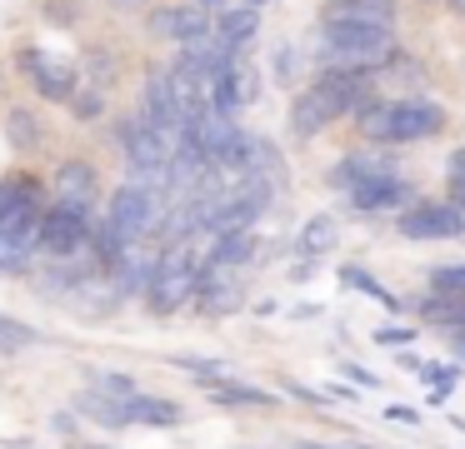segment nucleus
Instances as JSON below:
<instances>
[{
    "label": "nucleus",
    "mask_w": 465,
    "mask_h": 449,
    "mask_svg": "<svg viewBox=\"0 0 465 449\" xmlns=\"http://www.w3.org/2000/svg\"><path fill=\"white\" fill-rule=\"evenodd\" d=\"M371 100H381V95H375V75H371V70H321V75H315L311 85L291 100V130L301 140H311V135H321L331 120L361 115Z\"/></svg>",
    "instance_id": "nucleus-1"
},
{
    "label": "nucleus",
    "mask_w": 465,
    "mask_h": 449,
    "mask_svg": "<svg viewBox=\"0 0 465 449\" xmlns=\"http://www.w3.org/2000/svg\"><path fill=\"white\" fill-rule=\"evenodd\" d=\"M395 30L385 25H345V20H321L315 30V70H385L395 55Z\"/></svg>",
    "instance_id": "nucleus-2"
},
{
    "label": "nucleus",
    "mask_w": 465,
    "mask_h": 449,
    "mask_svg": "<svg viewBox=\"0 0 465 449\" xmlns=\"http://www.w3.org/2000/svg\"><path fill=\"white\" fill-rule=\"evenodd\" d=\"M361 135L371 145H415V140H430L445 130V105L425 95H405V100H371V105L355 115Z\"/></svg>",
    "instance_id": "nucleus-3"
},
{
    "label": "nucleus",
    "mask_w": 465,
    "mask_h": 449,
    "mask_svg": "<svg viewBox=\"0 0 465 449\" xmlns=\"http://www.w3.org/2000/svg\"><path fill=\"white\" fill-rule=\"evenodd\" d=\"M201 255H191V245H171L155 255L151 285H145V305L151 315H175L181 305L195 299V285H201Z\"/></svg>",
    "instance_id": "nucleus-4"
},
{
    "label": "nucleus",
    "mask_w": 465,
    "mask_h": 449,
    "mask_svg": "<svg viewBox=\"0 0 465 449\" xmlns=\"http://www.w3.org/2000/svg\"><path fill=\"white\" fill-rule=\"evenodd\" d=\"M161 215H165V195H161V190H145V185H131V180H125V185L111 195V210H105L101 220H105V229L131 249V245H141V239L155 235Z\"/></svg>",
    "instance_id": "nucleus-5"
},
{
    "label": "nucleus",
    "mask_w": 465,
    "mask_h": 449,
    "mask_svg": "<svg viewBox=\"0 0 465 449\" xmlns=\"http://www.w3.org/2000/svg\"><path fill=\"white\" fill-rule=\"evenodd\" d=\"M91 229H95L91 210L45 205V215H41V259H51V265H75L81 255H91Z\"/></svg>",
    "instance_id": "nucleus-6"
},
{
    "label": "nucleus",
    "mask_w": 465,
    "mask_h": 449,
    "mask_svg": "<svg viewBox=\"0 0 465 449\" xmlns=\"http://www.w3.org/2000/svg\"><path fill=\"white\" fill-rule=\"evenodd\" d=\"M395 229L405 239H460L465 235V205H455V200H411L395 215Z\"/></svg>",
    "instance_id": "nucleus-7"
},
{
    "label": "nucleus",
    "mask_w": 465,
    "mask_h": 449,
    "mask_svg": "<svg viewBox=\"0 0 465 449\" xmlns=\"http://www.w3.org/2000/svg\"><path fill=\"white\" fill-rule=\"evenodd\" d=\"M201 315H235V309L245 305V279H241V269H231V265H211L205 259L201 265V285H195V299H191Z\"/></svg>",
    "instance_id": "nucleus-8"
},
{
    "label": "nucleus",
    "mask_w": 465,
    "mask_h": 449,
    "mask_svg": "<svg viewBox=\"0 0 465 449\" xmlns=\"http://www.w3.org/2000/svg\"><path fill=\"white\" fill-rule=\"evenodd\" d=\"M345 200H351V210H361V215H401V210L411 205V180H405L401 170H381V175L361 180Z\"/></svg>",
    "instance_id": "nucleus-9"
},
{
    "label": "nucleus",
    "mask_w": 465,
    "mask_h": 449,
    "mask_svg": "<svg viewBox=\"0 0 465 449\" xmlns=\"http://www.w3.org/2000/svg\"><path fill=\"white\" fill-rule=\"evenodd\" d=\"M41 215L21 220V225H0V275H25L41 259Z\"/></svg>",
    "instance_id": "nucleus-10"
},
{
    "label": "nucleus",
    "mask_w": 465,
    "mask_h": 449,
    "mask_svg": "<svg viewBox=\"0 0 465 449\" xmlns=\"http://www.w3.org/2000/svg\"><path fill=\"white\" fill-rule=\"evenodd\" d=\"M21 65L45 100H71L75 95V70L61 65L55 55H45V50H21Z\"/></svg>",
    "instance_id": "nucleus-11"
},
{
    "label": "nucleus",
    "mask_w": 465,
    "mask_h": 449,
    "mask_svg": "<svg viewBox=\"0 0 465 449\" xmlns=\"http://www.w3.org/2000/svg\"><path fill=\"white\" fill-rule=\"evenodd\" d=\"M151 30L165 35V40H175V45H185V40L211 35V10H201V5H165V10L151 15Z\"/></svg>",
    "instance_id": "nucleus-12"
},
{
    "label": "nucleus",
    "mask_w": 465,
    "mask_h": 449,
    "mask_svg": "<svg viewBox=\"0 0 465 449\" xmlns=\"http://www.w3.org/2000/svg\"><path fill=\"white\" fill-rule=\"evenodd\" d=\"M45 200H41V180L31 175H11L0 180V225H21V220L41 215Z\"/></svg>",
    "instance_id": "nucleus-13"
},
{
    "label": "nucleus",
    "mask_w": 465,
    "mask_h": 449,
    "mask_svg": "<svg viewBox=\"0 0 465 449\" xmlns=\"http://www.w3.org/2000/svg\"><path fill=\"white\" fill-rule=\"evenodd\" d=\"M51 205H65V210H91L95 205V165L91 160H71V165H61Z\"/></svg>",
    "instance_id": "nucleus-14"
},
{
    "label": "nucleus",
    "mask_w": 465,
    "mask_h": 449,
    "mask_svg": "<svg viewBox=\"0 0 465 449\" xmlns=\"http://www.w3.org/2000/svg\"><path fill=\"white\" fill-rule=\"evenodd\" d=\"M321 20H345V25H385V30H395V0H331Z\"/></svg>",
    "instance_id": "nucleus-15"
},
{
    "label": "nucleus",
    "mask_w": 465,
    "mask_h": 449,
    "mask_svg": "<svg viewBox=\"0 0 465 449\" xmlns=\"http://www.w3.org/2000/svg\"><path fill=\"white\" fill-rule=\"evenodd\" d=\"M125 425H161V429H171V425H181V405H175V399L131 395V399H121V429Z\"/></svg>",
    "instance_id": "nucleus-16"
},
{
    "label": "nucleus",
    "mask_w": 465,
    "mask_h": 449,
    "mask_svg": "<svg viewBox=\"0 0 465 449\" xmlns=\"http://www.w3.org/2000/svg\"><path fill=\"white\" fill-rule=\"evenodd\" d=\"M255 255H261V239L251 235V229H231V235H215L211 239V265H231V269H245L255 265Z\"/></svg>",
    "instance_id": "nucleus-17"
},
{
    "label": "nucleus",
    "mask_w": 465,
    "mask_h": 449,
    "mask_svg": "<svg viewBox=\"0 0 465 449\" xmlns=\"http://www.w3.org/2000/svg\"><path fill=\"white\" fill-rule=\"evenodd\" d=\"M211 30L225 40L231 50H245L255 40V30H261V10H221V15H211Z\"/></svg>",
    "instance_id": "nucleus-18"
},
{
    "label": "nucleus",
    "mask_w": 465,
    "mask_h": 449,
    "mask_svg": "<svg viewBox=\"0 0 465 449\" xmlns=\"http://www.w3.org/2000/svg\"><path fill=\"white\" fill-rule=\"evenodd\" d=\"M381 170H395V165H391V160H375V155H345V160H335V165H331V185L341 190V195H351L361 180L381 175Z\"/></svg>",
    "instance_id": "nucleus-19"
},
{
    "label": "nucleus",
    "mask_w": 465,
    "mask_h": 449,
    "mask_svg": "<svg viewBox=\"0 0 465 449\" xmlns=\"http://www.w3.org/2000/svg\"><path fill=\"white\" fill-rule=\"evenodd\" d=\"M420 319L440 329H465V295H425L420 299Z\"/></svg>",
    "instance_id": "nucleus-20"
},
{
    "label": "nucleus",
    "mask_w": 465,
    "mask_h": 449,
    "mask_svg": "<svg viewBox=\"0 0 465 449\" xmlns=\"http://www.w3.org/2000/svg\"><path fill=\"white\" fill-rule=\"evenodd\" d=\"M335 239H341V225H335L331 215H315L311 225L301 229V255L321 259V255H331V249H335Z\"/></svg>",
    "instance_id": "nucleus-21"
},
{
    "label": "nucleus",
    "mask_w": 465,
    "mask_h": 449,
    "mask_svg": "<svg viewBox=\"0 0 465 449\" xmlns=\"http://www.w3.org/2000/svg\"><path fill=\"white\" fill-rule=\"evenodd\" d=\"M211 395H215V405H251V409H271V405H275L271 389L241 385V379H225V385H215V389H211Z\"/></svg>",
    "instance_id": "nucleus-22"
},
{
    "label": "nucleus",
    "mask_w": 465,
    "mask_h": 449,
    "mask_svg": "<svg viewBox=\"0 0 465 449\" xmlns=\"http://www.w3.org/2000/svg\"><path fill=\"white\" fill-rule=\"evenodd\" d=\"M91 395H105V399H131L141 395L131 375H115V369H91Z\"/></svg>",
    "instance_id": "nucleus-23"
},
{
    "label": "nucleus",
    "mask_w": 465,
    "mask_h": 449,
    "mask_svg": "<svg viewBox=\"0 0 465 449\" xmlns=\"http://www.w3.org/2000/svg\"><path fill=\"white\" fill-rule=\"evenodd\" d=\"M430 295H465V259L430 269Z\"/></svg>",
    "instance_id": "nucleus-24"
},
{
    "label": "nucleus",
    "mask_w": 465,
    "mask_h": 449,
    "mask_svg": "<svg viewBox=\"0 0 465 449\" xmlns=\"http://www.w3.org/2000/svg\"><path fill=\"white\" fill-rule=\"evenodd\" d=\"M11 145L15 150H35V145H41V125H35L31 110H11Z\"/></svg>",
    "instance_id": "nucleus-25"
},
{
    "label": "nucleus",
    "mask_w": 465,
    "mask_h": 449,
    "mask_svg": "<svg viewBox=\"0 0 465 449\" xmlns=\"http://www.w3.org/2000/svg\"><path fill=\"white\" fill-rule=\"evenodd\" d=\"M345 285H355V289H365V295H375V299H381L385 309H401V299H395V295H391V289H385V285H375V279L365 275V269H345Z\"/></svg>",
    "instance_id": "nucleus-26"
},
{
    "label": "nucleus",
    "mask_w": 465,
    "mask_h": 449,
    "mask_svg": "<svg viewBox=\"0 0 465 449\" xmlns=\"http://www.w3.org/2000/svg\"><path fill=\"white\" fill-rule=\"evenodd\" d=\"M35 329L31 325H21V319H11V315H0V345H15V349H25V345H35Z\"/></svg>",
    "instance_id": "nucleus-27"
},
{
    "label": "nucleus",
    "mask_w": 465,
    "mask_h": 449,
    "mask_svg": "<svg viewBox=\"0 0 465 449\" xmlns=\"http://www.w3.org/2000/svg\"><path fill=\"white\" fill-rule=\"evenodd\" d=\"M65 105H71L75 120H95V115L105 110V100H101V90H81V95H71Z\"/></svg>",
    "instance_id": "nucleus-28"
},
{
    "label": "nucleus",
    "mask_w": 465,
    "mask_h": 449,
    "mask_svg": "<svg viewBox=\"0 0 465 449\" xmlns=\"http://www.w3.org/2000/svg\"><path fill=\"white\" fill-rule=\"evenodd\" d=\"M425 385H430L435 399H445L455 389V365H425Z\"/></svg>",
    "instance_id": "nucleus-29"
},
{
    "label": "nucleus",
    "mask_w": 465,
    "mask_h": 449,
    "mask_svg": "<svg viewBox=\"0 0 465 449\" xmlns=\"http://www.w3.org/2000/svg\"><path fill=\"white\" fill-rule=\"evenodd\" d=\"M445 170H450V200H455V205H465V150H455Z\"/></svg>",
    "instance_id": "nucleus-30"
},
{
    "label": "nucleus",
    "mask_w": 465,
    "mask_h": 449,
    "mask_svg": "<svg viewBox=\"0 0 465 449\" xmlns=\"http://www.w3.org/2000/svg\"><path fill=\"white\" fill-rule=\"evenodd\" d=\"M371 339H375V345H391V349H395V345H411L415 329H411V325H381Z\"/></svg>",
    "instance_id": "nucleus-31"
},
{
    "label": "nucleus",
    "mask_w": 465,
    "mask_h": 449,
    "mask_svg": "<svg viewBox=\"0 0 465 449\" xmlns=\"http://www.w3.org/2000/svg\"><path fill=\"white\" fill-rule=\"evenodd\" d=\"M191 5H201V10H211V15H221V10H261L265 0H191Z\"/></svg>",
    "instance_id": "nucleus-32"
},
{
    "label": "nucleus",
    "mask_w": 465,
    "mask_h": 449,
    "mask_svg": "<svg viewBox=\"0 0 465 449\" xmlns=\"http://www.w3.org/2000/svg\"><path fill=\"white\" fill-rule=\"evenodd\" d=\"M385 419H395V425H420V415L405 409V405H391V409H385Z\"/></svg>",
    "instance_id": "nucleus-33"
},
{
    "label": "nucleus",
    "mask_w": 465,
    "mask_h": 449,
    "mask_svg": "<svg viewBox=\"0 0 465 449\" xmlns=\"http://www.w3.org/2000/svg\"><path fill=\"white\" fill-rule=\"evenodd\" d=\"M275 75L291 80V45H275Z\"/></svg>",
    "instance_id": "nucleus-34"
},
{
    "label": "nucleus",
    "mask_w": 465,
    "mask_h": 449,
    "mask_svg": "<svg viewBox=\"0 0 465 449\" xmlns=\"http://www.w3.org/2000/svg\"><path fill=\"white\" fill-rule=\"evenodd\" d=\"M345 375H351V379H361V385H365V389H375V385H381V375H371V369H355V365H351V369H345Z\"/></svg>",
    "instance_id": "nucleus-35"
},
{
    "label": "nucleus",
    "mask_w": 465,
    "mask_h": 449,
    "mask_svg": "<svg viewBox=\"0 0 465 449\" xmlns=\"http://www.w3.org/2000/svg\"><path fill=\"white\" fill-rule=\"evenodd\" d=\"M450 349H455V359L465 365V329H455V335H450Z\"/></svg>",
    "instance_id": "nucleus-36"
},
{
    "label": "nucleus",
    "mask_w": 465,
    "mask_h": 449,
    "mask_svg": "<svg viewBox=\"0 0 465 449\" xmlns=\"http://www.w3.org/2000/svg\"><path fill=\"white\" fill-rule=\"evenodd\" d=\"M291 449H331V444H311V439H301V444H291Z\"/></svg>",
    "instance_id": "nucleus-37"
},
{
    "label": "nucleus",
    "mask_w": 465,
    "mask_h": 449,
    "mask_svg": "<svg viewBox=\"0 0 465 449\" xmlns=\"http://www.w3.org/2000/svg\"><path fill=\"white\" fill-rule=\"evenodd\" d=\"M445 5H450V10H460V15H465V0H445Z\"/></svg>",
    "instance_id": "nucleus-38"
},
{
    "label": "nucleus",
    "mask_w": 465,
    "mask_h": 449,
    "mask_svg": "<svg viewBox=\"0 0 465 449\" xmlns=\"http://www.w3.org/2000/svg\"><path fill=\"white\" fill-rule=\"evenodd\" d=\"M115 5H125V10H135V5H141V0H115Z\"/></svg>",
    "instance_id": "nucleus-39"
}]
</instances>
